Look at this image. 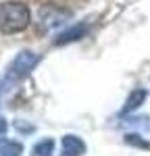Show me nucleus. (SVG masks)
<instances>
[{
	"instance_id": "1",
	"label": "nucleus",
	"mask_w": 150,
	"mask_h": 156,
	"mask_svg": "<svg viewBox=\"0 0 150 156\" xmlns=\"http://www.w3.org/2000/svg\"><path fill=\"white\" fill-rule=\"evenodd\" d=\"M31 21L29 9L23 2H4L0 4V31L2 34H19L27 29Z\"/></svg>"
},
{
	"instance_id": "2",
	"label": "nucleus",
	"mask_w": 150,
	"mask_h": 156,
	"mask_svg": "<svg viewBox=\"0 0 150 156\" xmlns=\"http://www.w3.org/2000/svg\"><path fill=\"white\" fill-rule=\"evenodd\" d=\"M40 62V54L31 52V50H21L15 58L11 60L9 69H6V81H21L29 73L34 71Z\"/></svg>"
},
{
	"instance_id": "3",
	"label": "nucleus",
	"mask_w": 150,
	"mask_h": 156,
	"mask_svg": "<svg viewBox=\"0 0 150 156\" xmlns=\"http://www.w3.org/2000/svg\"><path fill=\"white\" fill-rule=\"evenodd\" d=\"M86 152V142L73 133L65 135L61 142V156H81Z\"/></svg>"
},
{
	"instance_id": "4",
	"label": "nucleus",
	"mask_w": 150,
	"mask_h": 156,
	"mask_svg": "<svg viewBox=\"0 0 150 156\" xmlns=\"http://www.w3.org/2000/svg\"><path fill=\"white\" fill-rule=\"evenodd\" d=\"M88 34V25H73V27H69V29H65L62 34L56 36L54 40V44L56 46H62V44H71V42H77L79 37H84Z\"/></svg>"
},
{
	"instance_id": "5",
	"label": "nucleus",
	"mask_w": 150,
	"mask_h": 156,
	"mask_svg": "<svg viewBox=\"0 0 150 156\" xmlns=\"http://www.w3.org/2000/svg\"><path fill=\"white\" fill-rule=\"evenodd\" d=\"M40 15H42V19H44V25H48V27H56V25H61L62 21H65V17H67V12L62 11H54L52 6H44L42 11H40Z\"/></svg>"
},
{
	"instance_id": "6",
	"label": "nucleus",
	"mask_w": 150,
	"mask_h": 156,
	"mask_svg": "<svg viewBox=\"0 0 150 156\" xmlns=\"http://www.w3.org/2000/svg\"><path fill=\"white\" fill-rule=\"evenodd\" d=\"M144 100H146V90H142V87H138V90H134V92L129 94V98H127V102H125L123 112L127 115V112H131V110H136V108H140L142 104H144Z\"/></svg>"
},
{
	"instance_id": "7",
	"label": "nucleus",
	"mask_w": 150,
	"mask_h": 156,
	"mask_svg": "<svg viewBox=\"0 0 150 156\" xmlns=\"http://www.w3.org/2000/svg\"><path fill=\"white\" fill-rule=\"evenodd\" d=\"M21 152H23V146L19 142H9V140L0 142V156H19Z\"/></svg>"
},
{
	"instance_id": "8",
	"label": "nucleus",
	"mask_w": 150,
	"mask_h": 156,
	"mask_svg": "<svg viewBox=\"0 0 150 156\" xmlns=\"http://www.w3.org/2000/svg\"><path fill=\"white\" fill-rule=\"evenodd\" d=\"M54 152V140H42V142H38L34 146V150H31V156H50Z\"/></svg>"
},
{
	"instance_id": "9",
	"label": "nucleus",
	"mask_w": 150,
	"mask_h": 156,
	"mask_svg": "<svg viewBox=\"0 0 150 156\" xmlns=\"http://www.w3.org/2000/svg\"><path fill=\"white\" fill-rule=\"evenodd\" d=\"M125 144H129V146H140V148H148L150 150V142H144V140H140V135H125Z\"/></svg>"
},
{
	"instance_id": "10",
	"label": "nucleus",
	"mask_w": 150,
	"mask_h": 156,
	"mask_svg": "<svg viewBox=\"0 0 150 156\" xmlns=\"http://www.w3.org/2000/svg\"><path fill=\"white\" fill-rule=\"evenodd\" d=\"M4 133H6V121H4L2 117H0V137H2Z\"/></svg>"
},
{
	"instance_id": "11",
	"label": "nucleus",
	"mask_w": 150,
	"mask_h": 156,
	"mask_svg": "<svg viewBox=\"0 0 150 156\" xmlns=\"http://www.w3.org/2000/svg\"><path fill=\"white\" fill-rule=\"evenodd\" d=\"M2 90H4V81L0 79V96H2Z\"/></svg>"
}]
</instances>
